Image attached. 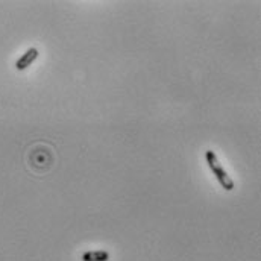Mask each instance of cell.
<instances>
[{"label": "cell", "mask_w": 261, "mask_h": 261, "mask_svg": "<svg viewBox=\"0 0 261 261\" xmlns=\"http://www.w3.org/2000/svg\"><path fill=\"white\" fill-rule=\"evenodd\" d=\"M38 49H35V47H30V49H27L23 55H21V58L15 62V68L17 70H24V68H27L29 65H32L33 64V61L38 58Z\"/></svg>", "instance_id": "7a4b0ae2"}, {"label": "cell", "mask_w": 261, "mask_h": 261, "mask_svg": "<svg viewBox=\"0 0 261 261\" xmlns=\"http://www.w3.org/2000/svg\"><path fill=\"white\" fill-rule=\"evenodd\" d=\"M109 260V252L108 251H87L82 255V261H108Z\"/></svg>", "instance_id": "3957f363"}, {"label": "cell", "mask_w": 261, "mask_h": 261, "mask_svg": "<svg viewBox=\"0 0 261 261\" xmlns=\"http://www.w3.org/2000/svg\"><path fill=\"white\" fill-rule=\"evenodd\" d=\"M205 158H207V163H208V167L211 169V172L214 173L216 179L219 181V184L227 190V192H231L234 190V181L231 179V176L227 173V170L222 167V164L219 163L217 157L214 152L208 151L205 152Z\"/></svg>", "instance_id": "6da1fadb"}]
</instances>
